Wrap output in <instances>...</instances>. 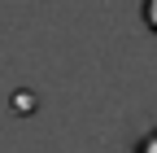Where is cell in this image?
Returning a JSON list of instances; mask_svg holds the SVG:
<instances>
[{
  "mask_svg": "<svg viewBox=\"0 0 157 153\" xmlns=\"http://www.w3.org/2000/svg\"><path fill=\"white\" fill-rule=\"evenodd\" d=\"M131 153H157V127H148L144 136L135 140V149H131Z\"/></svg>",
  "mask_w": 157,
  "mask_h": 153,
  "instance_id": "obj_1",
  "label": "cell"
},
{
  "mask_svg": "<svg viewBox=\"0 0 157 153\" xmlns=\"http://www.w3.org/2000/svg\"><path fill=\"white\" fill-rule=\"evenodd\" d=\"M144 26L157 35V0H148V5H144Z\"/></svg>",
  "mask_w": 157,
  "mask_h": 153,
  "instance_id": "obj_2",
  "label": "cell"
}]
</instances>
